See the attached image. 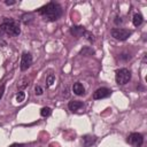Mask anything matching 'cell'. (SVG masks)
Returning a JSON list of instances; mask_svg holds the SVG:
<instances>
[{
    "label": "cell",
    "mask_w": 147,
    "mask_h": 147,
    "mask_svg": "<svg viewBox=\"0 0 147 147\" xmlns=\"http://www.w3.org/2000/svg\"><path fill=\"white\" fill-rule=\"evenodd\" d=\"M38 13L40 15H42L46 20L48 21H56L57 18H60V16L62 15V8L59 3L55 2H48L47 5L42 6Z\"/></svg>",
    "instance_id": "1"
},
{
    "label": "cell",
    "mask_w": 147,
    "mask_h": 147,
    "mask_svg": "<svg viewBox=\"0 0 147 147\" xmlns=\"http://www.w3.org/2000/svg\"><path fill=\"white\" fill-rule=\"evenodd\" d=\"M0 30L3 31L5 33L9 34V36H13V37H16L21 33L20 25L14 20H6L5 22H2L0 24Z\"/></svg>",
    "instance_id": "2"
},
{
    "label": "cell",
    "mask_w": 147,
    "mask_h": 147,
    "mask_svg": "<svg viewBox=\"0 0 147 147\" xmlns=\"http://www.w3.org/2000/svg\"><path fill=\"white\" fill-rule=\"evenodd\" d=\"M115 79L118 85H124V84L129 83V80L131 79V71L126 68H122L116 71Z\"/></svg>",
    "instance_id": "3"
},
{
    "label": "cell",
    "mask_w": 147,
    "mask_h": 147,
    "mask_svg": "<svg viewBox=\"0 0 147 147\" xmlns=\"http://www.w3.org/2000/svg\"><path fill=\"white\" fill-rule=\"evenodd\" d=\"M111 36L117 39V40H126L131 34L132 32L130 30H125V29H119V28H115V29H111L110 31Z\"/></svg>",
    "instance_id": "4"
},
{
    "label": "cell",
    "mask_w": 147,
    "mask_h": 147,
    "mask_svg": "<svg viewBox=\"0 0 147 147\" xmlns=\"http://www.w3.org/2000/svg\"><path fill=\"white\" fill-rule=\"evenodd\" d=\"M127 141L133 146V147H140L144 144V137L141 133L138 132H132L127 137Z\"/></svg>",
    "instance_id": "5"
},
{
    "label": "cell",
    "mask_w": 147,
    "mask_h": 147,
    "mask_svg": "<svg viewBox=\"0 0 147 147\" xmlns=\"http://www.w3.org/2000/svg\"><path fill=\"white\" fill-rule=\"evenodd\" d=\"M32 64V55L30 53H23L22 59H21V70L25 71L28 68H30V65Z\"/></svg>",
    "instance_id": "6"
},
{
    "label": "cell",
    "mask_w": 147,
    "mask_h": 147,
    "mask_svg": "<svg viewBox=\"0 0 147 147\" xmlns=\"http://www.w3.org/2000/svg\"><path fill=\"white\" fill-rule=\"evenodd\" d=\"M111 93V91L107 87H100L98 88L94 93H93V99L94 100H100V99H105L107 96H109Z\"/></svg>",
    "instance_id": "7"
},
{
    "label": "cell",
    "mask_w": 147,
    "mask_h": 147,
    "mask_svg": "<svg viewBox=\"0 0 147 147\" xmlns=\"http://www.w3.org/2000/svg\"><path fill=\"white\" fill-rule=\"evenodd\" d=\"M85 29H84V26H82V25H74V26H71L70 28V33L74 36V37H76V38H79V37H82L84 33H85Z\"/></svg>",
    "instance_id": "8"
},
{
    "label": "cell",
    "mask_w": 147,
    "mask_h": 147,
    "mask_svg": "<svg viewBox=\"0 0 147 147\" xmlns=\"http://www.w3.org/2000/svg\"><path fill=\"white\" fill-rule=\"evenodd\" d=\"M68 108L72 111V113H77L78 110H80L82 108H84V103L82 101L78 100H72L68 103Z\"/></svg>",
    "instance_id": "9"
},
{
    "label": "cell",
    "mask_w": 147,
    "mask_h": 147,
    "mask_svg": "<svg viewBox=\"0 0 147 147\" xmlns=\"http://www.w3.org/2000/svg\"><path fill=\"white\" fill-rule=\"evenodd\" d=\"M72 91H74V93L77 94V95H83V94L85 93V88H84V86H83L80 83H78V82L74 84V86H72Z\"/></svg>",
    "instance_id": "10"
},
{
    "label": "cell",
    "mask_w": 147,
    "mask_h": 147,
    "mask_svg": "<svg viewBox=\"0 0 147 147\" xmlns=\"http://www.w3.org/2000/svg\"><path fill=\"white\" fill-rule=\"evenodd\" d=\"M95 137H92V136H85L84 138H83V141H84V146L85 147H90L92 144H94L95 142Z\"/></svg>",
    "instance_id": "11"
},
{
    "label": "cell",
    "mask_w": 147,
    "mask_h": 147,
    "mask_svg": "<svg viewBox=\"0 0 147 147\" xmlns=\"http://www.w3.org/2000/svg\"><path fill=\"white\" fill-rule=\"evenodd\" d=\"M132 22H133V25L134 26H139V25L142 24L144 18H142V16L140 14H134L133 15V18H132Z\"/></svg>",
    "instance_id": "12"
},
{
    "label": "cell",
    "mask_w": 147,
    "mask_h": 147,
    "mask_svg": "<svg viewBox=\"0 0 147 147\" xmlns=\"http://www.w3.org/2000/svg\"><path fill=\"white\" fill-rule=\"evenodd\" d=\"M51 114H52V109L48 108V107H44V108H41V110H40V115H41L42 117H48Z\"/></svg>",
    "instance_id": "13"
},
{
    "label": "cell",
    "mask_w": 147,
    "mask_h": 147,
    "mask_svg": "<svg viewBox=\"0 0 147 147\" xmlns=\"http://www.w3.org/2000/svg\"><path fill=\"white\" fill-rule=\"evenodd\" d=\"M24 99H25V93L22 92V91H20V92L16 94V101H17V102H23Z\"/></svg>",
    "instance_id": "14"
},
{
    "label": "cell",
    "mask_w": 147,
    "mask_h": 147,
    "mask_svg": "<svg viewBox=\"0 0 147 147\" xmlns=\"http://www.w3.org/2000/svg\"><path fill=\"white\" fill-rule=\"evenodd\" d=\"M22 20H23V22H24L25 24H28V23L32 20V15H31V14H25V15L22 16Z\"/></svg>",
    "instance_id": "15"
},
{
    "label": "cell",
    "mask_w": 147,
    "mask_h": 147,
    "mask_svg": "<svg viewBox=\"0 0 147 147\" xmlns=\"http://www.w3.org/2000/svg\"><path fill=\"white\" fill-rule=\"evenodd\" d=\"M88 53L90 54H93V51L91 48H88V47H85L84 49L80 51V54H83V55H88Z\"/></svg>",
    "instance_id": "16"
},
{
    "label": "cell",
    "mask_w": 147,
    "mask_h": 147,
    "mask_svg": "<svg viewBox=\"0 0 147 147\" xmlns=\"http://www.w3.org/2000/svg\"><path fill=\"white\" fill-rule=\"evenodd\" d=\"M84 36H85V37H86V39H87V40H90V41H93V40H94V36H93L91 32H88V31H85Z\"/></svg>",
    "instance_id": "17"
},
{
    "label": "cell",
    "mask_w": 147,
    "mask_h": 147,
    "mask_svg": "<svg viewBox=\"0 0 147 147\" xmlns=\"http://www.w3.org/2000/svg\"><path fill=\"white\" fill-rule=\"evenodd\" d=\"M54 79H55L54 75H53V74H51V75L47 77V85H48V86H51V85L54 83Z\"/></svg>",
    "instance_id": "18"
},
{
    "label": "cell",
    "mask_w": 147,
    "mask_h": 147,
    "mask_svg": "<svg viewBox=\"0 0 147 147\" xmlns=\"http://www.w3.org/2000/svg\"><path fill=\"white\" fill-rule=\"evenodd\" d=\"M34 92H36L37 95H41V94H42V87H40V86L37 85V86L34 87Z\"/></svg>",
    "instance_id": "19"
},
{
    "label": "cell",
    "mask_w": 147,
    "mask_h": 147,
    "mask_svg": "<svg viewBox=\"0 0 147 147\" xmlns=\"http://www.w3.org/2000/svg\"><path fill=\"white\" fill-rule=\"evenodd\" d=\"M5 3H6V5H8V6H10V5H14V3H15V1H14V0H10V1H9V0H6V1H5Z\"/></svg>",
    "instance_id": "20"
},
{
    "label": "cell",
    "mask_w": 147,
    "mask_h": 147,
    "mask_svg": "<svg viewBox=\"0 0 147 147\" xmlns=\"http://www.w3.org/2000/svg\"><path fill=\"white\" fill-rule=\"evenodd\" d=\"M121 59L127 60V59H130V55H127V54H122V55H121Z\"/></svg>",
    "instance_id": "21"
},
{
    "label": "cell",
    "mask_w": 147,
    "mask_h": 147,
    "mask_svg": "<svg viewBox=\"0 0 147 147\" xmlns=\"http://www.w3.org/2000/svg\"><path fill=\"white\" fill-rule=\"evenodd\" d=\"M3 90H5V87H3V86H1V88H0V100H1L2 94H3Z\"/></svg>",
    "instance_id": "22"
},
{
    "label": "cell",
    "mask_w": 147,
    "mask_h": 147,
    "mask_svg": "<svg viewBox=\"0 0 147 147\" xmlns=\"http://www.w3.org/2000/svg\"><path fill=\"white\" fill-rule=\"evenodd\" d=\"M115 23H116V24H118V23H122V20H121V17H116V20H115Z\"/></svg>",
    "instance_id": "23"
},
{
    "label": "cell",
    "mask_w": 147,
    "mask_h": 147,
    "mask_svg": "<svg viewBox=\"0 0 147 147\" xmlns=\"http://www.w3.org/2000/svg\"><path fill=\"white\" fill-rule=\"evenodd\" d=\"M11 147H23V145L22 144H20V145H13Z\"/></svg>",
    "instance_id": "24"
}]
</instances>
